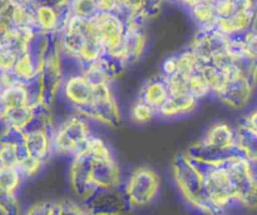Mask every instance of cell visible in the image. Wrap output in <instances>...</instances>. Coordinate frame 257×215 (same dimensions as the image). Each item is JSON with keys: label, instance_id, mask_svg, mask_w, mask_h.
<instances>
[{"label": "cell", "instance_id": "1", "mask_svg": "<svg viewBox=\"0 0 257 215\" xmlns=\"http://www.w3.org/2000/svg\"><path fill=\"white\" fill-rule=\"evenodd\" d=\"M65 93L75 105H93V83L87 77H74L68 81Z\"/></svg>", "mask_w": 257, "mask_h": 215}, {"label": "cell", "instance_id": "2", "mask_svg": "<svg viewBox=\"0 0 257 215\" xmlns=\"http://www.w3.org/2000/svg\"><path fill=\"white\" fill-rule=\"evenodd\" d=\"M196 105V98L188 95L182 98H168L165 103L160 107L161 113L166 117H173V116L181 115L183 112H188L192 110Z\"/></svg>", "mask_w": 257, "mask_h": 215}, {"label": "cell", "instance_id": "3", "mask_svg": "<svg viewBox=\"0 0 257 215\" xmlns=\"http://www.w3.org/2000/svg\"><path fill=\"white\" fill-rule=\"evenodd\" d=\"M168 98H170V93H168L167 83L155 81V82L148 83L147 87H146L143 102H146L153 108H160Z\"/></svg>", "mask_w": 257, "mask_h": 215}, {"label": "cell", "instance_id": "4", "mask_svg": "<svg viewBox=\"0 0 257 215\" xmlns=\"http://www.w3.org/2000/svg\"><path fill=\"white\" fill-rule=\"evenodd\" d=\"M35 25L43 30H55L59 24V17L57 10L50 5H40L34 10Z\"/></svg>", "mask_w": 257, "mask_h": 215}, {"label": "cell", "instance_id": "5", "mask_svg": "<svg viewBox=\"0 0 257 215\" xmlns=\"http://www.w3.org/2000/svg\"><path fill=\"white\" fill-rule=\"evenodd\" d=\"M192 14L195 19L206 29L216 28L218 18L216 15L213 4L211 3H200V4L192 7Z\"/></svg>", "mask_w": 257, "mask_h": 215}, {"label": "cell", "instance_id": "6", "mask_svg": "<svg viewBox=\"0 0 257 215\" xmlns=\"http://www.w3.org/2000/svg\"><path fill=\"white\" fill-rule=\"evenodd\" d=\"M207 142L216 148L227 149L235 144V137L228 126L217 125L208 132Z\"/></svg>", "mask_w": 257, "mask_h": 215}, {"label": "cell", "instance_id": "7", "mask_svg": "<svg viewBox=\"0 0 257 215\" xmlns=\"http://www.w3.org/2000/svg\"><path fill=\"white\" fill-rule=\"evenodd\" d=\"M13 73H14L15 77L23 81L30 80L34 76L35 64L29 53H24V54L19 55L14 65V69H13Z\"/></svg>", "mask_w": 257, "mask_h": 215}, {"label": "cell", "instance_id": "8", "mask_svg": "<svg viewBox=\"0 0 257 215\" xmlns=\"http://www.w3.org/2000/svg\"><path fill=\"white\" fill-rule=\"evenodd\" d=\"M70 9H72L74 17L89 19L97 15V0H72L70 2Z\"/></svg>", "mask_w": 257, "mask_h": 215}, {"label": "cell", "instance_id": "9", "mask_svg": "<svg viewBox=\"0 0 257 215\" xmlns=\"http://www.w3.org/2000/svg\"><path fill=\"white\" fill-rule=\"evenodd\" d=\"M187 86H188V92H190V95L193 96L195 98L203 97V96H206L207 93H210L211 91L210 85H208L207 81L205 80V77L201 75L200 70L188 78Z\"/></svg>", "mask_w": 257, "mask_h": 215}, {"label": "cell", "instance_id": "10", "mask_svg": "<svg viewBox=\"0 0 257 215\" xmlns=\"http://www.w3.org/2000/svg\"><path fill=\"white\" fill-rule=\"evenodd\" d=\"M19 183V173L15 168L0 166V190L12 193Z\"/></svg>", "mask_w": 257, "mask_h": 215}, {"label": "cell", "instance_id": "11", "mask_svg": "<svg viewBox=\"0 0 257 215\" xmlns=\"http://www.w3.org/2000/svg\"><path fill=\"white\" fill-rule=\"evenodd\" d=\"M30 140L32 141H28V144L30 145V156L35 159H40L43 155H45L48 149L47 135L43 132L32 133V135H30Z\"/></svg>", "mask_w": 257, "mask_h": 215}, {"label": "cell", "instance_id": "12", "mask_svg": "<svg viewBox=\"0 0 257 215\" xmlns=\"http://www.w3.org/2000/svg\"><path fill=\"white\" fill-rule=\"evenodd\" d=\"M233 33L245 30L252 20V10H238L231 18H228Z\"/></svg>", "mask_w": 257, "mask_h": 215}, {"label": "cell", "instance_id": "13", "mask_svg": "<svg viewBox=\"0 0 257 215\" xmlns=\"http://www.w3.org/2000/svg\"><path fill=\"white\" fill-rule=\"evenodd\" d=\"M155 115V108L151 107L146 102H138L135 107L132 108V118L133 121L138 123H146L152 120Z\"/></svg>", "mask_w": 257, "mask_h": 215}, {"label": "cell", "instance_id": "14", "mask_svg": "<svg viewBox=\"0 0 257 215\" xmlns=\"http://www.w3.org/2000/svg\"><path fill=\"white\" fill-rule=\"evenodd\" d=\"M19 54L10 48H3L0 50V70L3 73L13 72Z\"/></svg>", "mask_w": 257, "mask_h": 215}, {"label": "cell", "instance_id": "15", "mask_svg": "<svg viewBox=\"0 0 257 215\" xmlns=\"http://www.w3.org/2000/svg\"><path fill=\"white\" fill-rule=\"evenodd\" d=\"M213 8L217 18H223V19L231 18L236 12H238L235 0H216L213 3Z\"/></svg>", "mask_w": 257, "mask_h": 215}, {"label": "cell", "instance_id": "16", "mask_svg": "<svg viewBox=\"0 0 257 215\" xmlns=\"http://www.w3.org/2000/svg\"><path fill=\"white\" fill-rule=\"evenodd\" d=\"M242 43L245 57L257 60V33H250Z\"/></svg>", "mask_w": 257, "mask_h": 215}, {"label": "cell", "instance_id": "17", "mask_svg": "<svg viewBox=\"0 0 257 215\" xmlns=\"http://www.w3.org/2000/svg\"><path fill=\"white\" fill-rule=\"evenodd\" d=\"M97 8L99 13H113V14L120 10L115 0H97Z\"/></svg>", "mask_w": 257, "mask_h": 215}, {"label": "cell", "instance_id": "18", "mask_svg": "<svg viewBox=\"0 0 257 215\" xmlns=\"http://www.w3.org/2000/svg\"><path fill=\"white\" fill-rule=\"evenodd\" d=\"M163 70H165L166 76L167 77H172L177 73L178 67H177V58H168L165 63H163Z\"/></svg>", "mask_w": 257, "mask_h": 215}, {"label": "cell", "instance_id": "19", "mask_svg": "<svg viewBox=\"0 0 257 215\" xmlns=\"http://www.w3.org/2000/svg\"><path fill=\"white\" fill-rule=\"evenodd\" d=\"M145 5V0H128L124 9L131 14H137Z\"/></svg>", "mask_w": 257, "mask_h": 215}, {"label": "cell", "instance_id": "20", "mask_svg": "<svg viewBox=\"0 0 257 215\" xmlns=\"http://www.w3.org/2000/svg\"><path fill=\"white\" fill-rule=\"evenodd\" d=\"M248 126H250L251 132L257 136V112L251 115V117L248 118Z\"/></svg>", "mask_w": 257, "mask_h": 215}, {"label": "cell", "instance_id": "21", "mask_svg": "<svg viewBox=\"0 0 257 215\" xmlns=\"http://www.w3.org/2000/svg\"><path fill=\"white\" fill-rule=\"evenodd\" d=\"M180 2L185 3V4L190 5V7L192 8V7H195V5L200 4V3H203V0H180Z\"/></svg>", "mask_w": 257, "mask_h": 215}]
</instances>
